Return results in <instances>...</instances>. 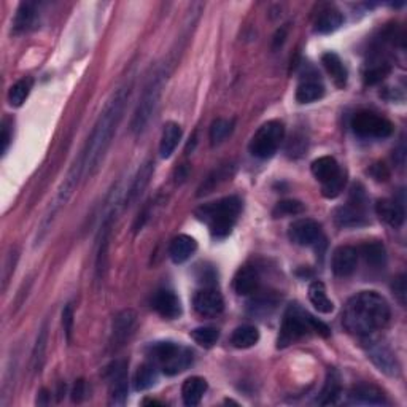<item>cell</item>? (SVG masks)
<instances>
[{
  "label": "cell",
  "instance_id": "obj_42",
  "mask_svg": "<svg viewBox=\"0 0 407 407\" xmlns=\"http://www.w3.org/2000/svg\"><path fill=\"white\" fill-rule=\"evenodd\" d=\"M74 325H75V315H74V306L67 304L63 311V326L64 334L67 337V342H72V334H74Z\"/></svg>",
  "mask_w": 407,
  "mask_h": 407
},
{
  "label": "cell",
  "instance_id": "obj_11",
  "mask_svg": "<svg viewBox=\"0 0 407 407\" xmlns=\"http://www.w3.org/2000/svg\"><path fill=\"white\" fill-rule=\"evenodd\" d=\"M288 235L293 244L301 247H311L323 240V231H321L320 223L312 218H301L291 223Z\"/></svg>",
  "mask_w": 407,
  "mask_h": 407
},
{
  "label": "cell",
  "instance_id": "obj_16",
  "mask_svg": "<svg viewBox=\"0 0 407 407\" xmlns=\"http://www.w3.org/2000/svg\"><path fill=\"white\" fill-rule=\"evenodd\" d=\"M259 272L254 266H242L239 271L235 272L233 288L239 296H253L258 293L259 290Z\"/></svg>",
  "mask_w": 407,
  "mask_h": 407
},
{
  "label": "cell",
  "instance_id": "obj_47",
  "mask_svg": "<svg viewBox=\"0 0 407 407\" xmlns=\"http://www.w3.org/2000/svg\"><path fill=\"white\" fill-rule=\"evenodd\" d=\"M84 380H77L75 382V387L74 390H72V399L75 401V403H80V401L84 398Z\"/></svg>",
  "mask_w": 407,
  "mask_h": 407
},
{
  "label": "cell",
  "instance_id": "obj_25",
  "mask_svg": "<svg viewBox=\"0 0 407 407\" xmlns=\"http://www.w3.org/2000/svg\"><path fill=\"white\" fill-rule=\"evenodd\" d=\"M321 64H323L328 75L332 78V82L337 88H344L345 84H347V80H349L347 67L344 65L342 59L339 58L336 53H332V51L325 53L323 56H321Z\"/></svg>",
  "mask_w": 407,
  "mask_h": 407
},
{
  "label": "cell",
  "instance_id": "obj_28",
  "mask_svg": "<svg viewBox=\"0 0 407 407\" xmlns=\"http://www.w3.org/2000/svg\"><path fill=\"white\" fill-rule=\"evenodd\" d=\"M207 380L204 377H199V375H194L185 380L183 387H181V398H183V403L188 407L198 406L200 401H202L205 392H207Z\"/></svg>",
  "mask_w": 407,
  "mask_h": 407
},
{
  "label": "cell",
  "instance_id": "obj_39",
  "mask_svg": "<svg viewBox=\"0 0 407 407\" xmlns=\"http://www.w3.org/2000/svg\"><path fill=\"white\" fill-rule=\"evenodd\" d=\"M191 337L194 339V342H198L205 349H210V347H214V345L218 342V339H220V331L212 326H202V328H196V330H193Z\"/></svg>",
  "mask_w": 407,
  "mask_h": 407
},
{
  "label": "cell",
  "instance_id": "obj_17",
  "mask_svg": "<svg viewBox=\"0 0 407 407\" xmlns=\"http://www.w3.org/2000/svg\"><path fill=\"white\" fill-rule=\"evenodd\" d=\"M375 214H377L382 221L387 223L388 226H392L393 229H399L406 220V212L403 204H399L396 200L392 199L377 200V204H375Z\"/></svg>",
  "mask_w": 407,
  "mask_h": 407
},
{
  "label": "cell",
  "instance_id": "obj_13",
  "mask_svg": "<svg viewBox=\"0 0 407 407\" xmlns=\"http://www.w3.org/2000/svg\"><path fill=\"white\" fill-rule=\"evenodd\" d=\"M137 325V315L131 309H126V311L119 312L113 320V328H112V347L115 350H118L127 344L131 336L134 334Z\"/></svg>",
  "mask_w": 407,
  "mask_h": 407
},
{
  "label": "cell",
  "instance_id": "obj_24",
  "mask_svg": "<svg viewBox=\"0 0 407 407\" xmlns=\"http://www.w3.org/2000/svg\"><path fill=\"white\" fill-rule=\"evenodd\" d=\"M342 394V380H341V375L336 369H330L326 374V379H325V385H323V390H321L320 396H318V404L320 406H331V404H336L339 398H341Z\"/></svg>",
  "mask_w": 407,
  "mask_h": 407
},
{
  "label": "cell",
  "instance_id": "obj_34",
  "mask_svg": "<svg viewBox=\"0 0 407 407\" xmlns=\"http://www.w3.org/2000/svg\"><path fill=\"white\" fill-rule=\"evenodd\" d=\"M259 341V331L252 325H244L235 328L231 334V344L235 349H250L253 345H257Z\"/></svg>",
  "mask_w": 407,
  "mask_h": 407
},
{
  "label": "cell",
  "instance_id": "obj_33",
  "mask_svg": "<svg viewBox=\"0 0 407 407\" xmlns=\"http://www.w3.org/2000/svg\"><path fill=\"white\" fill-rule=\"evenodd\" d=\"M157 382V364L153 361L143 363L134 375V388L137 392H145L153 387Z\"/></svg>",
  "mask_w": 407,
  "mask_h": 407
},
{
  "label": "cell",
  "instance_id": "obj_19",
  "mask_svg": "<svg viewBox=\"0 0 407 407\" xmlns=\"http://www.w3.org/2000/svg\"><path fill=\"white\" fill-rule=\"evenodd\" d=\"M155 172V162L153 161H147L143 162L141 169H138L136 177H134L132 185L129 188V191L126 194V200H124V207H131L134 202H137V199L142 196L145 188L148 186L151 177H153Z\"/></svg>",
  "mask_w": 407,
  "mask_h": 407
},
{
  "label": "cell",
  "instance_id": "obj_26",
  "mask_svg": "<svg viewBox=\"0 0 407 407\" xmlns=\"http://www.w3.org/2000/svg\"><path fill=\"white\" fill-rule=\"evenodd\" d=\"M344 16L341 11L334 7H326L320 11L315 18L314 22V30L317 34H331L334 30H337L342 26Z\"/></svg>",
  "mask_w": 407,
  "mask_h": 407
},
{
  "label": "cell",
  "instance_id": "obj_44",
  "mask_svg": "<svg viewBox=\"0 0 407 407\" xmlns=\"http://www.w3.org/2000/svg\"><path fill=\"white\" fill-rule=\"evenodd\" d=\"M11 138H13V136H11V126L8 123V119H5L2 123V137H0V141H2V155L8 151Z\"/></svg>",
  "mask_w": 407,
  "mask_h": 407
},
{
  "label": "cell",
  "instance_id": "obj_23",
  "mask_svg": "<svg viewBox=\"0 0 407 407\" xmlns=\"http://www.w3.org/2000/svg\"><path fill=\"white\" fill-rule=\"evenodd\" d=\"M350 399L356 404H369V406H385L387 398L385 394L379 390L377 387L369 384L355 385L350 390Z\"/></svg>",
  "mask_w": 407,
  "mask_h": 407
},
{
  "label": "cell",
  "instance_id": "obj_4",
  "mask_svg": "<svg viewBox=\"0 0 407 407\" xmlns=\"http://www.w3.org/2000/svg\"><path fill=\"white\" fill-rule=\"evenodd\" d=\"M242 210V200L237 196L223 198L217 202L204 204L196 209L194 215L199 221L205 223L210 229V234L215 239H224L228 237L237 223V218Z\"/></svg>",
  "mask_w": 407,
  "mask_h": 407
},
{
  "label": "cell",
  "instance_id": "obj_48",
  "mask_svg": "<svg viewBox=\"0 0 407 407\" xmlns=\"http://www.w3.org/2000/svg\"><path fill=\"white\" fill-rule=\"evenodd\" d=\"M48 403H50V393H48V390H41L40 392V399H37V404L39 406H46Z\"/></svg>",
  "mask_w": 407,
  "mask_h": 407
},
{
  "label": "cell",
  "instance_id": "obj_7",
  "mask_svg": "<svg viewBox=\"0 0 407 407\" xmlns=\"http://www.w3.org/2000/svg\"><path fill=\"white\" fill-rule=\"evenodd\" d=\"M285 138V126L277 119L267 121L252 137L248 150L258 160H269L274 156Z\"/></svg>",
  "mask_w": 407,
  "mask_h": 407
},
{
  "label": "cell",
  "instance_id": "obj_9",
  "mask_svg": "<svg viewBox=\"0 0 407 407\" xmlns=\"http://www.w3.org/2000/svg\"><path fill=\"white\" fill-rule=\"evenodd\" d=\"M334 221L339 228H360L366 224V212H364V193L356 186L351 191L347 205H342L334 214Z\"/></svg>",
  "mask_w": 407,
  "mask_h": 407
},
{
  "label": "cell",
  "instance_id": "obj_36",
  "mask_svg": "<svg viewBox=\"0 0 407 407\" xmlns=\"http://www.w3.org/2000/svg\"><path fill=\"white\" fill-rule=\"evenodd\" d=\"M46 345H48V325L45 323L39 331L37 341H35L34 351H32V369L35 370V373H40L41 368H44Z\"/></svg>",
  "mask_w": 407,
  "mask_h": 407
},
{
  "label": "cell",
  "instance_id": "obj_40",
  "mask_svg": "<svg viewBox=\"0 0 407 407\" xmlns=\"http://www.w3.org/2000/svg\"><path fill=\"white\" fill-rule=\"evenodd\" d=\"M392 67L388 63H377L374 65H370L364 72V83L366 84H375L384 80L385 77L390 75Z\"/></svg>",
  "mask_w": 407,
  "mask_h": 407
},
{
  "label": "cell",
  "instance_id": "obj_14",
  "mask_svg": "<svg viewBox=\"0 0 407 407\" xmlns=\"http://www.w3.org/2000/svg\"><path fill=\"white\" fill-rule=\"evenodd\" d=\"M358 252L356 248L350 245H342L337 247L332 253L331 259V267L334 276L337 277H349L355 272L356 264H358Z\"/></svg>",
  "mask_w": 407,
  "mask_h": 407
},
{
  "label": "cell",
  "instance_id": "obj_5",
  "mask_svg": "<svg viewBox=\"0 0 407 407\" xmlns=\"http://www.w3.org/2000/svg\"><path fill=\"white\" fill-rule=\"evenodd\" d=\"M147 355L166 375H177L193 364V351L172 341L151 344L147 349Z\"/></svg>",
  "mask_w": 407,
  "mask_h": 407
},
{
  "label": "cell",
  "instance_id": "obj_32",
  "mask_svg": "<svg viewBox=\"0 0 407 407\" xmlns=\"http://www.w3.org/2000/svg\"><path fill=\"white\" fill-rule=\"evenodd\" d=\"M309 299H311L312 306L317 309L320 314H331L334 311V304L328 297L326 287L323 282L315 280L309 287Z\"/></svg>",
  "mask_w": 407,
  "mask_h": 407
},
{
  "label": "cell",
  "instance_id": "obj_43",
  "mask_svg": "<svg viewBox=\"0 0 407 407\" xmlns=\"http://www.w3.org/2000/svg\"><path fill=\"white\" fill-rule=\"evenodd\" d=\"M393 291H394V296L398 297V301L404 306L406 304V276H399L396 280H394Z\"/></svg>",
  "mask_w": 407,
  "mask_h": 407
},
{
  "label": "cell",
  "instance_id": "obj_18",
  "mask_svg": "<svg viewBox=\"0 0 407 407\" xmlns=\"http://www.w3.org/2000/svg\"><path fill=\"white\" fill-rule=\"evenodd\" d=\"M320 75L312 74L302 78L296 89V101L299 104H312V102L320 101L325 96V84L318 78Z\"/></svg>",
  "mask_w": 407,
  "mask_h": 407
},
{
  "label": "cell",
  "instance_id": "obj_12",
  "mask_svg": "<svg viewBox=\"0 0 407 407\" xmlns=\"http://www.w3.org/2000/svg\"><path fill=\"white\" fill-rule=\"evenodd\" d=\"M193 306L200 317L214 318L224 311L223 296L215 288H204L193 297Z\"/></svg>",
  "mask_w": 407,
  "mask_h": 407
},
{
  "label": "cell",
  "instance_id": "obj_35",
  "mask_svg": "<svg viewBox=\"0 0 407 407\" xmlns=\"http://www.w3.org/2000/svg\"><path fill=\"white\" fill-rule=\"evenodd\" d=\"M34 88V78L24 77L20 82H16L8 91V102L11 107H21L27 101L30 91Z\"/></svg>",
  "mask_w": 407,
  "mask_h": 407
},
{
  "label": "cell",
  "instance_id": "obj_46",
  "mask_svg": "<svg viewBox=\"0 0 407 407\" xmlns=\"http://www.w3.org/2000/svg\"><path fill=\"white\" fill-rule=\"evenodd\" d=\"M370 175L377 180V181H385L388 180V177H390V172H388V169L385 164H374L373 169H370Z\"/></svg>",
  "mask_w": 407,
  "mask_h": 407
},
{
  "label": "cell",
  "instance_id": "obj_2",
  "mask_svg": "<svg viewBox=\"0 0 407 407\" xmlns=\"http://www.w3.org/2000/svg\"><path fill=\"white\" fill-rule=\"evenodd\" d=\"M390 317V306L384 296L375 291H361L345 304L342 325L355 336L366 337L385 328Z\"/></svg>",
  "mask_w": 407,
  "mask_h": 407
},
{
  "label": "cell",
  "instance_id": "obj_38",
  "mask_svg": "<svg viewBox=\"0 0 407 407\" xmlns=\"http://www.w3.org/2000/svg\"><path fill=\"white\" fill-rule=\"evenodd\" d=\"M306 210V205H304L301 200L296 199H285L278 202L274 210H272V217L274 218H283V217H295L301 215Z\"/></svg>",
  "mask_w": 407,
  "mask_h": 407
},
{
  "label": "cell",
  "instance_id": "obj_37",
  "mask_svg": "<svg viewBox=\"0 0 407 407\" xmlns=\"http://www.w3.org/2000/svg\"><path fill=\"white\" fill-rule=\"evenodd\" d=\"M234 129V121L233 119H224L218 118L210 126V142L212 145H220L231 136V132Z\"/></svg>",
  "mask_w": 407,
  "mask_h": 407
},
{
  "label": "cell",
  "instance_id": "obj_27",
  "mask_svg": "<svg viewBox=\"0 0 407 407\" xmlns=\"http://www.w3.org/2000/svg\"><path fill=\"white\" fill-rule=\"evenodd\" d=\"M369 358L382 373L388 375H396L399 373V364L396 358H394L393 351L385 347V345H374V347L369 350Z\"/></svg>",
  "mask_w": 407,
  "mask_h": 407
},
{
  "label": "cell",
  "instance_id": "obj_10",
  "mask_svg": "<svg viewBox=\"0 0 407 407\" xmlns=\"http://www.w3.org/2000/svg\"><path fill=\"white\" fill-rule=\"evenodd\" d=\"M105 379L108 380L112 406H124L127 399V363L118 360L105 368Z\"/></svg>",
  "mask_w": 407,
  "mask_h": 407
},
{
  "label": "cell",
  "instance_id": "obj_31",
  "mask_svg": "<svg viewBox=\"0 0 407 407\" xmlns=\"http://www.w3.org/2000/svg\"><path fill=\"white\" fill-rule=\"evenodd\" d=\"M233 174H234L233 164H223V166L215 169V171L212 172L207 179H205L204 183L199 186L198 196L200 198V196H205V194L212 193L217 186H220L223 181H226L233 177Z\"/></svg>",
  "mask_w": 407,
  "mask_h": 407
},
{
  "label": "cell",
  "instance_id": "obj_20",
  "mask_svg": "<svg viewBox=\"0 0 407 407\" xmlns=\"http://www.w3.org/2000/svg\"><path fill=\"white\" fill-rule=\"evenodd\" d=\"M312 174L314 177L317 179L321 185L331 183V181L341 179L342 175H345L341 171V166H339L337 161L334 160L332 156H321L318 160H315L312 162Z\"/></svg>",
  "mask_w": 407,
  "mask_h": 407
},
{
  "label": "cell",
  "instance_id": "obj_29",
  "mask_svg": "<svg viewBox=\"0 0 407 407\" xmlns=\"http://www.w3.org/2000/svg\"><path fill=\"white\" fill-rule=\"evenodd\" d=\"M356 252L358 257H361L366 261V264L374 267V269H380V267H384L387 263V250L382 242H366V244L358 247Z\"/></svg>",
  "mask_w": 407,
  "mask_h": 407
},
{
  "label": "cell",
  "instance_id": "obj_15",
  "mask_svg": "<svg viewBox=\"0 0 407 407\" xmlns=\"http://www.w3.org/2000/svg\"><path fill=\"white\" fill-rule=\"evenodd\" d=\"M151 307H153L162 318L167 320H175L181 315V302L179 296L171 290L156 291L153 299H151Z\"/></svg>",
  "mask_w": 407,
  "mask_h": 407
},
{
  "label": "cell",
  "instance_id": "obj_21",
  "mask_svg": "<svg viewBox=\"0 0 407 407\" xmlns=\"http://www.w3.org/2000/svg\"><path fill=\"white\" fill-rule=\"evenodd\" d=\"M198 250V242L191 235L180 234L174 237L171 245H169V257L175 264H181L190 259Z\"/></svg>",
  "mask_w": 407,
  "mask_h": 407
},
{
  "label": "cell",
  "instance_id": "obj_8",
  "mask_svg": "<svg viewBox=\"0 0 407 407\" xmlns=\"http://www.w3.org/2000/svg\"><path fill=\"white\" fill-rule=\"evenodd\" d=\"M351 129L361 138H387L393 134V124L374 112H358L351 118Z\"/></svg>",
  "mask_w": 407,
  "mask_h": 407
},
{
  "label": "cell",
  "instance_id": "obj_6",
  "mask_svg": "<svg viewBox=\"0 0 407 407\" xmlns=\"http://www.w3.org/2000/svg\"><path fill=\"white\" fill-rule=\"evenodd\" d=\"M167 82V70L161 69L157 70L156 74L150 78V82L145 86L141 101H138V105L134 112V117L131 121V131L134 134H142L147 129L148 123L153 118V115L156 112V107L160 104L162 88Z\"/></svg>",
  "mask_w": 407,
  "mask_h": 407
},
{
  "label": "cell",
  "instance_id": "obj_30",
  "mask_svg": "<svg viewBox=\"0 0 407 407\" xmlns=\"http://www.w3.org/2000/svg\"><path fill=\"white\" fill-rule=\"evenodd\" d=\"M181 141V127L180 124L174 123H167L164 126L162 136H161V143H160V153L162 157H171L175 150H177L179 143Z\"/></svg>",
  "mask_w": 407,
  "mask_h": 407
},
{
  "label": "cell",
  "instance_id": "obj_22",
  "mask_svg": "<svg viewBox=\"0 0 407 407\" xmlns=\"http://www.w3.org/2000/svg\"><path fill=\"white\" fill-rule=\"evenodd\" d=\"M39 20V10L37 4L34 2H22L16 10V15L13 18V32L24 34L29 32L30 29L35 27Z\"/></svg>",
  "mask_w": 407,
  "mask_h": 407
},
{
  "label": "cell",
  "instance_id": "obj_3",
  "mask_svg": "<svg viewBox=\"0 0 407 407\" xmlns=\"http://www.w3.org/2000/svg\"><path fill=\"white\" fill-rule=\"evenodd\" d=\"M311 332H317L320 336H330V328L323 321L314 318L309 315L299 304H291L283 314L280 332H278L277 347L287 349L290 345L301 341L302 337L309 336Z\"/></svg>",
  "mask_w": 407,
  "mask_h": 407
},
{
  "label": "cell",
  "instance_id": "obj_1",
  "mask_svg": "<svg viewBox=\"0 0 407 407\" xmlns=\"http://www.w3.org/2000/svg\"><path fill=\"white\" fill-rule=\"evenodd\" d=\"M131 91L132 83H126L115 91L96 121L94 129L86 142V147L82 151L84 157V175H88V177L96 175L102 166V161H104L105 153L110 148L115 134H117L121 119H123V113L127 101L131 97Z\"/></svg>",
  "mask_w": 407,
  "mask_h": 407
},
{
  "label": "cell",
  "instance_id": "obj_45",
  "mask_svg": "<svg viewBox=\"0 0 407 407\" xmlns=\"http://www.w3.org/2000/svg\"><path fill=\"white\" fill-rule=\"evenodd\" d=\"M16 259H18V253H10L7 263H5V267H4V290L7 288L8 278H10L11 274H13V272H15Z\"/></svg>",
  "mask_w": 407,
  "mask_h": 407
},
{
  "label": "cell",
  "instance_id": "obj_41",
  "mask_svg": "<svg viewBox=\"0 0 407 407\" xmlns=\"http://www.w3.org/2000/svg\"><path fill=\"white\" fill-rule=\"evenodd\" d=\"M277 306V299H274L271 295L258 296L250 302V312L253 315H266L274 311Z\"/></svg>",
  "mask_w": 407,
  "mask_h": 407
}]
</instances>
